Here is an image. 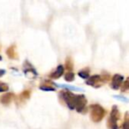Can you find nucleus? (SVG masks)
<instances>
[{"mask_svg":"<svg viewBox=\"0 0 129 129\" xmlns=\"http://www.w3.org/2000/svg\"><path fill=\"white\" fill-rule=\"evenodd\" d=\"M59 96L70 110H76L78 112L81 113L86 109L87 99L84 95H75L68 90H64L60 92Z\"/></svg>","mask_w":129,"mask_h":129,"instance_id":"1","label":"nucleus"},{"mask_svg":"<svg viewBox=\"0 0 129 129\" xmlns=\"http://www.w3.org/2000/svg\"><path fill=\"white\" fill-rule=\"evenodd\" d=\"M90 110V118L93 122L98 123L102 121L106 114V111L100 104H91L89 107Z\"/></svg>","mask_w":129,"mask_h":129,"instance_id":"2","label":"nucleus"},{"mask_svg":"<svg viewBox=\"0 0 129 129\" xmlns=\"http://www.w3.org/2000/svg\"><path fill=\"white\" fill-rule=\"evenodd\" d=\"M120 118V113L117 105H113L111 108L110 117L107 120V126L110 129H118V122Z\"/></svg>","mask_w":129,"mask_h":129,"instance_id":"3","label":"nucleus"},{"mask_svg":"<svg viewBox=\"0 0 129 129\" xmlns=\"http://www.w3.org/2000/svg\"><path fill=\"white\" fill-rule=\"evenodd\" d=\"M123 81H124V76L121 75V74H117L115 75H113L112 79H111V88L115 90L118 89L121 87Z\"/></svg>","mask_w":129,"mask_h":129,"instance_id":"4","label":"nucleus"},{"mask_svg":"<svg viewBox=\"0 0 129 129\" xmlns=\"http://www.w3.org/2000/svg\"><path fill=\"white\" fill-rule=\"evenodd\" d=\"M63 74H64V67H63L62 64H59V66H57V68L55 69V71L52 73H50V74H49V78H50V79H58L59 77H61V76L63 75Z\"/></svg>","mask_w":129,"mask_h":129,"instance_id":"5","label":"nucleus"},{"mask_svg":"<svg viewBox=\"0 0 129 129\" xmlns=\"http://www.w3.org/2000/svg\"><path fill=\"white\" fill-rule=\"evenodd\" d=\"M14 99V94L11 93V92H7L5 95H2L1 97V103L5 105H7V104H11L12 101Z\"/></svg>","mask_w":129,"mask_h":129,"instance_id":"6","label":"nucleus"},{"mask_svg":"<svg viewBox=\"0 0 129 129\" xmlns=\"http://www.w3.org/2000/svg\"><path fill=\"white\" fill-rule=\"evenodd\" d=\"M24 74H25L26 76L32 78V79H34L35 77H36V76L38 75L36 69H35L31 64H28V67H25V69H24Z\"/></svg>","mask_w":129,"mask_h":129,"instance_id":"7","label":"nucleus"},{"mask_svg":"<svg viewBox=\"0 0 129 129\" xmlns=\"http://www.w3.org/2000/svg\"><path fill=\"white\" fill-rule=\"evenodd\" d=\"M101 81V77L100 75H93L90 76L87 79L86 81V84L88 85V86H92V87H95V85L98 84Z\"/></svg>","mask_w":129,"mask_h":129,"instance_id":"8","label":"nucleus"},{"mask_svg":"<svg viewBox=\"0 0 129 129\" xmlns=\"http://www.w3.org/2000/svg\"><path fill=\"white\" fill-rule=\"evenodd\" d=\"M31 96V90H24L19 95L17 100L19 101V104H22L25 101H27V99H29Z\"/></svg>","mask_w":129,"mask_h":129,"instance_id":"9","label":"nucleus"},{"mask_svg":"<svg viewBox=\"0 0 129 129\" xmlns=\"http://www.w3.org/2000/svg\"><path fill=\"white\" fill-rule=\"evenodd\" d=\"M53 85H55L56 87H58V88H66V89L72 90V91H84V89L81 88H77V87L71 86V85H67V84H57V83H52Z\"/></svg>","mask_w":129,"mask_h":129,"instance_id":"10","label":"nucleus"},{"mask_svg":"<svg viewBox=\"0 0 129 129\" xmlns=\"http://www.w3.org/2000/svg\"><path fill=\"white\" fill-rule=\"evenodd\" d=\"M15 45H12L9 48L6 50V55L8 56V57L12 59H16L17 58V54H16V50H15Z\"/></svg>","mask_w":129,"mask_h":129,"instance_id":"11","label":"nucleus"},{"mask_svg":"<svg viewBox=\"0 0 129 129\" xmlns=\"http://www.w3.org/2000/svg\"><path fill=\"white\" fill-rule=\"evenodd\" d=\"M66 69L68 72H72L74 70V62L71 57H67V58L66 59Z\"/></svg>","mask_w":129,"mask_h":129,"instance_id":"12","label":"nucleus"},{"mask_svg":"<svg viewBox=\"0 0 129 129\" xmlns=\"http://www.w3.org/2000/svg\"><path fill=\"white\" fill-rule=\"evenodd\" d=\"M89 73H90L89 68H84L78 73V75H79L81 78H82V79L87 80L88 77H89Z\"/></svg>","mask_w":129,"mask_h":129,"instance_id":"13","label":"nucleus"},{"mask_svg":"<svg viewBox=\"0 0 129 129\" xmlns=\"http://www.w3.org/2000/svg\"><path fill=\"white\" fill-rule=\"evenodd\" d=\"M40 89L43 90V91H55L56 88L52 87V85L44 84V85H41V86H40Z\"/></svg>","mask_w":129,"mask_h":129,"instance_id":"14","label":"nucleus"},{"mask_svg":"<svg viewBox=\"0 0 129 129\" xmlns=\"http://www.w3.org/2000/svg\"><path fill=\"white\" fill-rule=\"evenodd\" d=\"M64 80L67 81H73L74 80V74L73 72H67L64 74Z\"/></svg>","mask_w":129,"mask_h":129,"instance_id":"15","label":"nucleus"},{"mask_svg":"<svg viewBox=\"0 0 129 129\" xmlns=\"http://www.w3.org/2000/svg\"><path fill=\"white\" fill-rule=\"evenodd\" d=\"M129 124H128V112H125V120L124 123L122 124V129H128Z\"/></svg>","mask_w":129,"mask_h":129,"instance_id":"16","label":"nucleus"},{"mask_svg":"<svg viewBox=\"0 0 129 129\" xmlns=\"http://www.w3.org/2000/svg\"><path fill=\"white\" fill-rule=\"evenodd\" d=\"M9 89V87L6 83L0 81V92H6Z\"/></svg>","mask_w":129,"mask_h":129,"instance_id":"17","label":"nucleus"},{"mask_svg":"<svg viewBox=\"0 0 129 129\" xmlns=\"http://www.w3.org/2000/svg\"><path fill=\"white\" fill-rule=\"evenodd\" d=\"M129 85H128V79H126L125 81V82L122 83V88H121V91L122 92H125L128 90Z\"/></svg>","mask_w":129,"mask_h":129,"instance_id":"18","label":"nucleus"},{"mask_svg":"<svg viewBox=\"0 0 129 129\" xmlns=\"http://www.w3.org/2000/svg\"><path fill=\"white\" fill-rule=\"evenodd\" d=\"M113 97H114V98H116V99H118L119 101H123V102H125V103H127V102H128V100H127L126 97L122 96V95H113Z\"/></svg>","mask_w":129,"mask_h":129,"instance_id":"19","label":"nucleus"},{"mask_svg":"<svg viewBox=\"0 0 129 129\" xmlns=\"http://www.w3.org/2000/svg\"><path fill=\"white\" fill-rule=\"evenodd\" d=\"M5 74H6V70L5 69H0V77L4 75Z\"/></svg>","mask_w":129,"mask_h":129,"instance_id":"20","label":"nucleus"},{"mask_svg":"<svg viewBox=\"0 0 129 129\" xmlns=\"http://www.w3.org/2000/svg\"><path fill=\"white\" fill-rule=\"evenodd\" d=\"M2 60V57H1V56H0V61Z\"/></svg>","mask_w":129,"mask_h":129,"instance_id":"21","label":"nucleus"}]
</instances>
